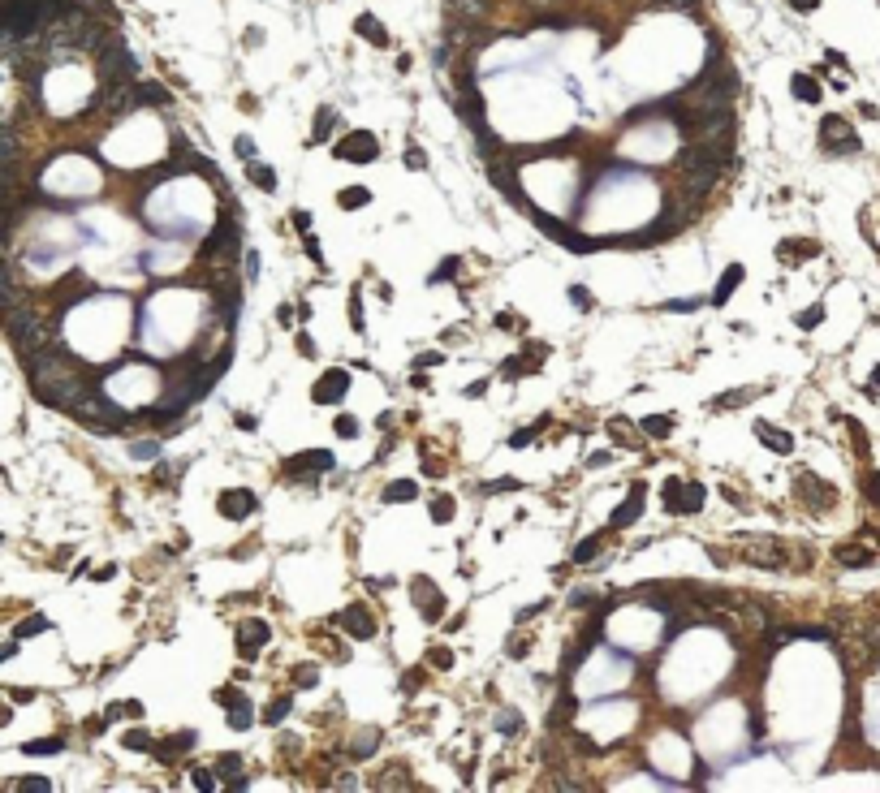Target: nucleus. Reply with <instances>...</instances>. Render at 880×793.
Returning a JSON list of instances; mask_svg holds the SVG:
<instances>
[{
    "instance_id": "obj_33",
    "label": "nucleus",
    "mask_w": 880,
    "mask_h": 793,
    "mask_svg": "<svg viewBox=\"0 0 880 793\" xmlns=\"http://www.w3.org/2000/svg\"><path fill=\"white\" fill-rule=\"evenodd\" d=\"M250 725H255V715H250V711H246V703L238 699V703L229 707V729H250Z\"/></svg>"
},
{
    "instance_id": "obj_28",
    "label": "nucleus",
    "mask_w": 880,
    "mask_h": 793,
    "mask_svg": "<svg viewBox=\"0 0 880 793\" xmlns=\"http://www.w3.org/2000/svg\"><path fill=\"white\" fill-rule=\"evenodd\" d=\"M134 99H143V104H168V91L156 82H143V87H134Z\"/></svg>"
},
{
    "instance_id": "obj_32",
    "label": "nucleus",
    "mask_w": 880,
    "mask_h": 793,
    "mask_svg": "<svg viewBox=\"0 0 880 793\" xmlns=\"http://www.w3.org/2000/svg\"><path fill=\"white\" fill-rule=\"evenodd\" d=\"M600 548H605V534H591V539L574 548V560H591V556H600Z\"/></svg>"
},
{
    "instance_id": "obj_53",
    "label": "nucleus",
    "mask_w": 880,
    "mask_h": 793,
    "mask_svg": "<svg viewBox=\"0 0 880 793\" xmlns=\"http://www.w3.org/2000/svg\"><path fill=\"white\" fill-rule=\"evenodd\" d=\"M130 453H134V457H156L160 449H156V440H143V444H134Z\"/></svg>"
},
{
    "instance_id": "obj_58",
    "label": "nucleus",
    "mask_w": 880,
    "mask_h": 793,
    "mask_svg": "<svg viewBox=\"0 0 880 793\" xmlns=\"http://www.w3.org/2000/svg\"><path fill=\"white\" fill-rule=\"evenodd\" d=\"M294 224H298V228L307 233V228H311V212H294Z\"/></svg>"
},
{
    "instance_id": "obj_12",
    "label": "nucleus",
    "mask_w": 880,
    "mask_h": 793,
    "mask_svg": "<svg viewBox=\"0 0 880 793\" xmlns=\"http://www.w3.org/2000/svg\"><path fill=\"white\" fill-rule=\"evenodd\" d=\"M639 514H643V483H635V488H630V496H626V500H621V504L613 509L609 526H613V530H621V526H630V522H635Z\"/></svg>"
},
{
    "instance_id": "obj_41",
    "label": "nucleus",
    "mask_w": 880,
    "mask_h": 793,
    "mask_svg": "<svg viewBox=\"0 0 880 793\" xmlns=\"http://www.w3.org/2000/svg\"><path fill=\"white\" fill-rule=\"evenodd\" d=\"M820 319H824V306H807V311L798 315V328H802V332H812V328H816Z\"/></svg>"
},
{
    "instance_id": "obj_23",
    "label": "nucleus",
    "mask_w": 880,
    "mask_h": 793,
    "mask_svg": "<svg viewBox=\"0 0 880 793\" xmlns=\"http://www.w3.org/2000/svg\"><path fill=\"white\" fill-rule=\"evenodd\" d=\"M367 203H371V190L367 186H349V190L337 194V208H345V212H359V208H367Z\"/></svg>"
},
{
    "instance_id": "obj_11",
    "label": "nucleus",
    "mask_w": 880,
    "mask_h": 793,
    "mask_svg": "<svg viewBox=\"0 0 880 793\" xmlns=\"http://www.w3.org/2000/svg\"><path fill=\"white\" fill-rule=\"evenodd\" d=\"M337 625H341L349 638H371V634H375V621H371V612H367L363 604L341 608V612H337Z\"/></svg>"
},
{
    "instance_id": "obj_63",
    "label": "nucleus",
    "mask_w": 880,
    "mask_h": 793,
    "mask_svg": "<svg viewBox=\"0 0 880 793\" xmlns=\"http://www.w3.org/2000/svg\"><path fill=\"white\" fill-rule=\"evenodd\" d=\"M13 651H17V643H5V647H0V664H5V660H9Z\"/></svg>"
},
{
    "instance_id": "obj_5",
    "label": "nucleus",
    "mask_w": 880,
    "mask_h": 793,
    "mask_svg": "<svg viewBox=\"0 0 880 793\" xmlns=\"http://www.w3.org/2000/svg\"><path fill=\"white\" fill-rule=\"evenodd\" d=\"M742 560H751L756 569H781L786 565V548L772 539V534H756V539L742 544Z\"/></svg>"
},
{
    "instance_id": "obj_2",
    "label": "nucleus",
    "mask_w": 880,
    "mask_h": 793,
    "mask_svg": "<svg viewBox=\"0 0 880 793\" xmlns=\"http://www.w3.org/2000/svg\"><path fill=\"white\" fill-rule=\"evenodd\" d=\"M73 414L87 419V423H95V427H104V431H121L125 423H130V414L117 410V405L108 397H99V393H87L78 405H73Z\"/></svg>"
},
{
    "instance_id": "obj_40",
    "label": "nucleus",
    "mask_w": 880,
    "mask_h": 793,
    "mask_svg": "<svg viewBox=\"0 0 880 793\" xmlns=\"http://www.w3.org/2000/svg\"><path fill=\"white\" fill-rule=\"evenodd\" d=\"M285 715H289V699H276V703L264 711V725H281Z\"/></svg>"
},
{
    "instance_id": "obj_43",
    "label": "nucleus",
    "mask_w": 880,
    "mask_h": 793,
    "mask_svg": "<svg viewBox=\"0 0 880 793\" xmlns=\"http://www.w3.org/2000/svg\"><path fill=\"white\" fill-rule=\"evenodd\" d=\"M458 276V259H445L436 272H432V285H440V280H454Z\"/></svg>"
},
{
    "instance_id": "obj_62",
    "label": "nucleus",
    "mask_w": 880,
    "mask_h": 793,
    "mask_svg": "<svg viewBox=\"0 0 880 793\" xmlns=\"http://www.w3.org/2000/svg\"><path fill=\"white\" fill-rule=\"evenodd\" d=\"M790 5H794L798 13H807V9H816V5H820V0H790Z\"/></svg>"
},
{
    "instance_id": "obj_16",
    "label": "nucleus",
    "mask_w": 880,
    "mask_h": 793,
    "mask_svg": "<svg viewBox=\"0 0 880 793\" xmlns=\"http://www.w3.org/2000/svg\"><path fill=\"white\" fill-rule=\"evenodd\" d=\"M414 591L423 595V604H419L423 621H436L440 612H445V595H440V591H432V582H427V578H419V582H414Z\"/></svg>"
},
{
    "instance_id": "obj_14",
    "label": "nucleus",
    "mask_w": 880,
    "mask_h": 793,
    "mask_svg": "<svg viewBox=\"0 0 880 793\" xmlns=\"http://www.w3.org/2000/svg\"><path fill=\"white\" fill-rule=\"evenodd\" d=\"M756 436H760V444H764V449L781 453V457L794 449V436H790V431H781V427H772V423H756Z\"/></svg>"
},
{
    "instance_id": "obj_50",
    "label": "nucleus",
    "mask_w": 880,
    "mask_h": 793,
    "mask_svg": "<svg viewBox=\"0 0 880 793\" xmlns=\"http://www.w3.org/2000/svg\"><path fill=\"white\" fill-rule=\"evenodd\" d=\"M406 164H410V168H427V156H423L419 147H406Z\"/></svg>"
},
{
    "instance_id": "obj_1",
    "label": "nucleus",
    "mask_w": 880,
    "mask_h": 793,
    "mask_svg": "<svg viewBox=\"0 0 880 793\" xmlns=\"http://www.w3.org/2000/svg\"><path fill=\"white\" fill-rule=\"evenodd\" d=\"M31 388H35L39 401L61 405V410H73V405L91 393V379L82 375V367L73 363L69 354H61V349L48 345L43 354L31 358Z\"/></svg>"
},
{
    "instance_id": "obj_22",
    "label": "nucleus",
    "mask_w": 880,
    "mask_h": 793,
    "mask_svg": "<svg viewBox=\"0 0 880 793\" xmlns=\"http://www.w3.org/2000/svg\"><path fill=\"white\" fill-rule=\"evenodd\" d=\"M354 31H359L363 39H371V43H380V48L389 43V31H384V27H380V22H375L371 13H363V17H354Z\"/></svg>"
},
{
    "instance_id": "obj_24",
    "label": "nucleus",
    "mask_w": 880,
    "mask_h": 793,
    "mask_svg": "<svg viewBox=\"0 0 880 793\" xmlns=\"http://www.w3.org/2000/svg\"><path fill=\"white\" fill-rule=\"evenodd\" d=\"M233 233H238V228H233V220H229V216H220V228H216V233H212V238L203 242V254H216V250H220L224 242L233 238Z\"/></svg>"
},
{
    "instance_id": "obj_7",
    "label": "nucleus",
    "mask_w": 880,
    "mask_h": 793,
    "mask_svg": "<svg viewBox=\"0 0 880 793\" xmlns=\"http://www.w3.org/2000/svg\"><path fill=\"white\" fill-rule=\"evenodd\" d=\"M17 306H27V289H22V276L13 263L0 259V315H9L17 311Z\"/></svg>"
},
{
    "instance_id": "obj_37",
    "label": "nucleus",
    "mask_w": 880,
    "mask_h": 793,
    "mask_svg": "<svg viewBox=\"0 0 880 793\" xmlns=\"http://www.w3.org/2000/svg\"><path fill=\"white\" fill-rule=\"evenodd\" d=\"M117 715H130V720H138V715H143V703H134V699H130V703H113V707H108V720H117Z\"/></svg>"
},
{
    "instance_id": "obj_27",
    "label": "nucleus",
    "mask_w": 880,
    "mask_h": 793,
    "mask_svg": "<svg viewBox=\"0 0 880 793\" xmlns=\"http://www.w3.org/2000/svg\"><path fill=\"white\" fill-rule=\"evenodd\" d=\"M190 746H194V733H178V737H168V746H160L156 755L160 759H173V755H186Z\"/></svg>"
},
{
    "instance_id": "obj_61",
    "label": "nucleus",
    "mask_w": 880,
    "mask_h": 793,
    "mask_svg": "<svg viewBox=\"0 0 880 793\" xmlns=\"http://www.w3.org/2000/svg\"><path fill=\"white\" fill-rule=\"evenodd\" d=\"M496 725H500V729H510V733H514V729H518L522 720H518V715H500V720H496Z\"/></svg>"
},
{
    "instance_id": "obj_57",
    "label": "nucleus",
    "mask_w": 880,
    "mask_h": 793,
    "mask_svg": "<svg viewBox=\"0 0 880 793\" xmlns=\"http://www.w3.org/2000/svg\"><path fill=\"white\" fill-rule=\"evenodd\" d=\"M651 5H661V9H682V5H695V0H651Z\"/></svg>"
},
{
    "instance_id": "obj_35",
    "label": "nucleus",
    "mask_w": 880,
    "mask_h": 793,
    "mask_svg": "<svg viewBox=\"0 0 880 793\" xmlns=\"http://www.w3.org/2000/svg\"><path fill=\"white\" fill-rule=\"evenodd\" d=\"M333 121H337V117H333V108H319V112H315V138H319V143L333 134Z\"/></svg>"
},
{
    "instance_id": "obj_60",
    "label": "nucleus",
    "mask_w": 880,
    "mask_h": 793,
    "mask_svg": "<svg viewBox=\"0 0 880 793\" xmlns=\"http://www.w3.org/2000/svg\"><path fill=\"white\" fill-rule=\"evenodd\" d=\"M587 466H591V470H600V466H609V453H596V457H587Z\"/></svg>"
},
{
    "instance_id": "obj_6",
    "label": "nucleus",
    "mask_w": 880,
    "mask_h": 793,
    "mask_svg": "<svg viewBox=\"0 0 880 793\" xmlns=\"http://www.w3.org/2000/svg\"><path fill=\"white\" fill-rule=\"evenodd\" d=\"M337 156L349 160V164H371L375 156H380V143H375V134H367V130H349L337 143Z\"/></svg>"
},
{
    "instance_id": "obj_9",
    "label": "nucleus",
    "mask_w": 880,
    "mask_h": 793,
    "mask_svg": "<svg viewBox=\"0 0 880 793\" xmlns=\"http://www.w3.org/2000/svg\"><path fill=\"white\" fill-rule=\"evenodd\" d=\"M216 509H220V518H229V522H242V518H250V514L259 509V500H255V492L238 488V492H220Z\"/></svg>"
},
{
    "instance_id": "obj_21",
    "label": "nucleus",
    "mask_w": 880,
    "mask_h": 793,
    "mask_svg": "<svg viewBox=\"0 0 880 793\" xmlns=\"http://www.w3.org/2000/svg\"><path fill=\"white\" fill-rule=\"evenodd\" d=\"M716 173H721V168H686L682 177H686V186H691L695 194H708V190L716 186Z\"/></svg>"
},
{
    "instance_id": "obj_10",
    "label": "nucleus",
    "mask_w": 880,
    "mask_h": 793,
    "mask_svg": "<svg viewBox=\"0 0 880 793\" xmlns=\"http://www.w3.org/2000/svg\"><path fill=\"white\" fill-rule=\"evenodd\" d=\"M272 638V630H268V621H259V617H246V621H238V647H242V655L250 660V655H259V647Z\"/></svg>"
},
{
    "instance_id": "obj_46",
    "label": "nucleus",
    "mask_w": 880,
    "mask_h": 793,
    "mask_svg": "<svg viewBox=\"0 0 880 793\" xmlns=\"http://www.w3.org/2000/svg\"><path fill=\"white\" fill-rule=\"evenodd\" d=\"M570 302L578 306V311H591V293H587L583 285H574V289H570Z\"/></svg>"
},
{
    "instance_id": "obj_8",
    "label": "nucleus",
    "mask_w": 880,
    "mask_h": 793,
    "mask_svg": "<svg viewBox=\"0 0 880 793\" xmlns=\"http://www.w3.org/2000/svg\"><path fill=\"white\" fill-rule=\"evenodd\" d=\"M345 393H349V371H341V367L324 371V375L315 379V388H311V397H315L319 405H337Z\"/></svg>"
},
{
    "instance_id": "obj_51",
    "label": "nucleus",
    "mask_w": 880,
    "mask_h": 793,
    "mask_svg": "<svg viewBox=\"0 0 880 793\" xmlns=\"http://www.w3.org/2000/svg\"><path fill=\"white\" fill-rule=\"evenodd\" d=\"M190 785H194V789H203V793H208V789H216L212 772H194V776H190Z\"/></svg>"
},
{
    "instance_id": "obj_29",
    "label": "nucleus",
    "mask_w": 880,
    "mask_h": 793,
    "mask_svg": "<svg viewBox=\"0 0 880 793\" xmlns=\"http://www.w3.org/2000/svg\"><path fill=\"white\" fill-rule=\"evenodd\" d=\"M427 514H432V522H454V496H436L427 504Z\"/></svg>"
},
{
    "instance_id": "obj_56",
    "label": "nucleus",
    "mask_w": 880,
    "mask_h": 793,
    "mask_svg": "<svg viewBox=\"0 0 880 793\" xmlns=\"http://www.w3.org/2000/svg\"><path fill=\"white\" fill-rule=\"evenodd\" d=\"M863 488H867V496H880V474H867Z\"/></svg>"
},
{
    "instance_id": "obj_31",
    "label": "nucleus",
    "mask_w": 880,
    "mask_h": 793,
    "mask_svg": "<svg viewBox=\"0 0 880 793\" xmlns=\"http://www.w3.org/2000/svg\"><path fill=\"white\" fill-rule=\"evenodd\" d=\"M639 427L647 431V436H669V427H673V419H669V414H651V419H643Z\"/></svg>"
},
{
    "instance_id": "obj_42",
    "label": "nucleus",
    "mask_w": 880,
    "mask_h": 793,
    "mask_svg": "<svg viewBox=\"0 0 880 793\" xmlns=\"http://www.w3.org/2000/svg\"><path fill=\"white\" fill-rule=\"evenodd\" d=\"M43 630H48V617H31V621L17 625V638H31V634H43Z\"/></svg>"
},
{
    "instance_id": "obj_54",
    "label": "nucleus",
    "mask_w": 880,
    "mask_h": 793,
    "mask_svg": "<svg viewBox=\"0 0 880 793\" xmlns=\"http://www.w3.org/2000/svg\"><path fill=\"white\" fill-rule=\"evenodd\" d=\"M544 608H548V604H526V608L518 612V621H531V617H540V612H544Z\"/></svg>"
},
{
    "instance_id": "obj_3",
    "label": "nucleus",
    "mask_w": 880,
    "mask_h": 793,
    "mask_svg": "<svg viewBox=\"0 0 880 793\" xmlns=\"http://www.w3.org/2000/svg\"><path fill=\"white\" fill-rule=\"evenodd\" d=\"M134 69H138V61L130 57V48L125 43H108L104 52H99V61H95V73H99V82H130L134 78Z\"/></svg>"
},
{
    "instance_id": "obj_25",
    "label": "nucleus",
    "mask_w": 880,
    "mask_h": 793,
    "mask_svg": "<svg viewBox=\"0 0 880 793\" xmlns=\"http://www.w3.org/2000/svg\"><path fill=\"white\" fill-rule=\"evenodd\" d=\"M682 496L686 500H677V514H699V509H703V488H699V483H686Z\"/></svg>"
},
{
    "instance_id": "obj_55",
    "label": "nucleus",
    "mask_w": 880,
    "mask_h": 793,
    "mask_svg": "<svg viewBox=\"0 0 880 793\" xmlns=\"http://www.w3.org/2000/svg\"><path fill=\"white\" fill-rule=\"evenodd\" d=\"M531 436H535V427H526V431H518V436H514L510 444H514V449H522V444H531Z\"/></svg>"
},
{
    "instance_id": "obj_39",
    "label": "nucleus",
    "mask_w": 880,
    "mask_h": 793,
    "mask_svg": "<svg viewBox=\"0 0 880 793\" xmlns=\"http://www.w3.org/2000/svg\"><path fill=\"white\" fill-rule=\"evenodd\" d=\"M333 431H337V436H341V440H354V436H359V419H354V414H341Z\"/></svg>"
},
{
    "instance_id": "obj_59",
    "label": "nucleus",
    "mask_w": 880,
    "mask_h": 793,
    "mask_svg": "<svg viewBox=\"0 0 880 793\" xmlns=\"http://www.w3.org/2000/svg\"><path fill=\"white\" fill-rule=\"evenodd\" d=\"M699 302H665V311H695Z\"/></svg>"
},
{
    "instance_id": "obj_4",
    "label": "nucleus",
    "mask_w": 880,
    "mask_h": 793,
    "mask_svg": "<svg viewBox=\"0 0 880 793\" xmlns=\"http://www.w3.org/2000/svg\"><path fill=\"white\" fill-rule=\"evenodd\" d=\"M820 143H824V151H833V156H854V151H859V134H854V125L846 117H824L820 121Z\"/></svg>"
},
{
    "instance_id": "obj_19",
    "label": "nucleus",
    "mask_w": 880,
    "mask_h": 793,
    "mask_svg": "<svg viewBox=\"0 0 880 793\" xmlns=\"http://www.w3.org/2000/svg\"><path fill=\"white\" fill-rule=\"evenodd\" d=\"M419 496V483L414 479H393L384 488V504H410Z\"/></svg>"
},
{
    "instance_id": "obj_64",
    "label": "nucleus",
    "mask_w": 880,
    "mask_h": 793,
    "mask_svg": "<svg viewBox=\"0 0 880 793\" xmlns=\"http://www.w3.org/2000/svg\"><path fill=\"white\" fill-rule=\"evenodd\" d=\"M872 384H876V388H880V367H876V375H872Z\"/></svg>"
},
{
    "instance_id": "obj_13",
    "label": "nucleus",
    "mask_w": 880,
    "mask_h": 793,
    "mask_svg": "<svg viewBox=\"0 0 880 793\" xmlns=\"http://www.w3.org/2000/svg\"><path fill=\"white\" fill-rule=\"evenodd\" d=\"M798 492L812 496V500H807L812 509H828V504H833V488H828V483H820L816 474H798Z\"/></svg>"
},
{
    "instance_id": "obj_48",
    "label": "nucleus",
    "mask_w": 880,
    "mask_h": 793,
    "mask_svg": "<svg viewBox=\"0 0 880 793\" xmlns=\"http://www.w3.org/2000/svg\"><path fill=\"white\" fill-rule=\"evenodd\" d=\"M233 151H238V156H242V160L250 164V156H255V143H250V138L242 134V138H233Z\"/></svg>"
},
{
    "instance_id": "obj_52",
    "label": "nucleus",
    "mask_w": 880,
    "mask_h": 793,
    "mask_svg": "<svg viewBox=\"0 0 880 793\" xmlns=\"http://www.w3.org/2000/svg\"><path fill=\"white\" fill-rule=\"evenodd\" d=\"M349 319H354V328L363 332V302H359V293L349 298Z\"/></svg>"
},
{
    "instance_id": "obj_30",
    "label": "nucleus",
    "mask_w": 880,
    "mask_h": 793,
    "mask_svg": "<svg viewBox=\"0 0 880 793\" xmlns=\"http://www.w3.org/2000/svg\"><path fill=\"white\" fill-rule=\"evenodd\" d=\"M22 750H27V755H61V750H65V741H57V737H43V741H27Z\"/></svg>"
},
{
    "instance_id": "obj_44",
    "label": "nucleus",
    "mask_w": 880,
    "mask_h": 793,
    "mask_svg": "<svg viewBox=\"0 0 880 793\" xmlns=\"http://www.w3.org/2000/svg\"><path fill=\"white\" fill-rule=\"evenodd\" d=\"M125 746H130V750H152V737L134 729V733H125Z\"/></svg>"
},
{
    "instance_id": "obj_36",
    "label": "nucleus",
    "mask_w": 880,
    "mask_h": 793,
    "mask_svg": "<svg viewBox=\"0 0 880 793\" xmlns=\"http://www.w3.org/2000/svg\"><path fill=\"white\" fill-rule=\"evenodd\" d=\"M250 182H255L259 190H272V186H276V173L264 168V164H250Z\"/></svg>"
},
{
    "instance_id": "obj_17",
    "label": "nucleus",
    "mask_w": 880,
    "mask_h": 793,
    "mask_svg": "<svg viewBox=\"0 0 880 793\" xmlns=\"http://www.w3.org/2000/svg\"><path fill=\"white\" fill-rule=\"evenodd\" d=\"M742 276H746V272H742V263H729V268H725V276L716 280V289H712V302H716V306H725L729 298H734V289L742 285Z\"/></svg>"
},
{
    "instance_id": "obj_20",
    "label": "nucleus",
    "mask_w": 880,
    "mask_h": 793,
    "mask_svg": "<svg viewBox=\"0 0 880 793\" xmlns=\"http://www.w3.org/2000/svg\"><path fill=\"white\" fill-rule=\"evenodd\" d=\"M794 99H802V104H820V82L812 78V73H794Z\"/></svg>"
},
{
    "instance_id": "obj_38",
    "label": "nucleus",
    "mask_w": 880,
    "mask_h": 793,
    "mask_svg": "<svg viewBox=\"0 0 880 793\" xmlns=\"http://www.w3.org/2000/svg\"><path fill=\"white\" fill-rule=\"evenodd\" d=\"M427 664H432V669H454V651H449V647H432V651H427Z\"/></svg>"
},
{
    "instance_id": "obj_15",
    "label": "nucleus",
    "mask_w": 880,
    "mask_h": 793,
    "mask_svg": "<svg viewBox=\"0 0 880 793\" xmlns=\"http://www.w3.org/2000/svg\"><path fill=\"white\" fill-rule=\"evenodd\" d=\"M333 466V457L324 453V449H315V453H298V457H289V474H319V470H329Z\"/></svg>"
},
{
    "instance_id": "obj_18",
    "label": "nucleus",
    "mask_w": 880,
    "mask_h": 793,
    "mask_svg": "<svg viewBox=\"0 0 880 793\" xmlns=\"http://www.w3.org/2000/svg\"><path fill=\"white\" fill-rule=\"evenodd\" d=\"M833 556H837V565H846V569H863V565H872V548H859V544H837Z\"/></svg>"
},
{
    "instance_id": "obj_26",
    "label": "nucleus",
    "mask_w": 880,
    "mask_h": 793,
    "mask_svg": "<svg viewBox=\"0 0 880 793\" xmlns=\"http://www.w3.org/2000/svg\"><path fill=\"white\" fill-rule=\"evenodd\" d=\"M777 254H781V263H802L798 254H816V246L812 242H781V246H777Z\"/></svg>"
},
{
    "instance_id": "obj_45",
    "label": "nucleus",
    "mask_w": 880,
    "mask_h": 793,
    "mask_svg": "<svg viewBox=\"0 0 880 793\" xmlns=\"http://www.w3.org/2000/svg\"><path fill=\"white\" fill-rule=\"evenodd\" d=\"M315 681H319V673H315V669H298V673H294V685H298V690H311Z\"/></svg>"
},
{
    "instance_id": "obj_47",
    "label": "nucleus",
    "mask_w": 880,
    "mask_h": 793,
    "mask_svg": "<svg viewBox=\"0 0 880 793\" xmlns=\"http://www.w3.org/2000/svg\"><path fill=\"white\" fill-rule=\"evenodd\" d=\"M17 789H31V793H48L52 785H48L43 776H27V780H17Z\"/></svg>"
},
{
    "instance_id": "obj_49",
    "label": "nucleus",
    "mask_w": 880,
    "mask_h": 793,
    "mask_svg": "<svg viewBox=\"0 0 880 793\" xmlns=\"http://www.w3.org/2000/svg\"><path fill=\"white\" fill-rule=\"evenodd\" d=\"M514 488H518V479H496V483H488L484 492H488V496H496V492H514Z\"/></svg>"
},
{
    "instance_id": "obj_34",
    "label": "nucleus",
    "mask_w": 880,
    "mask_h": 793,
    "mask_svg": "<svg viewBox=\"0 0 880 793\" xmlns=\"http://www.w3.org/2000/svg\"><path fill=\"white\" fill-rule=\"evenodd\" d=\"M677 500H682V479L673 474V479H665V509L669 514H677Z\"/></svg>"
}]
</instances>
